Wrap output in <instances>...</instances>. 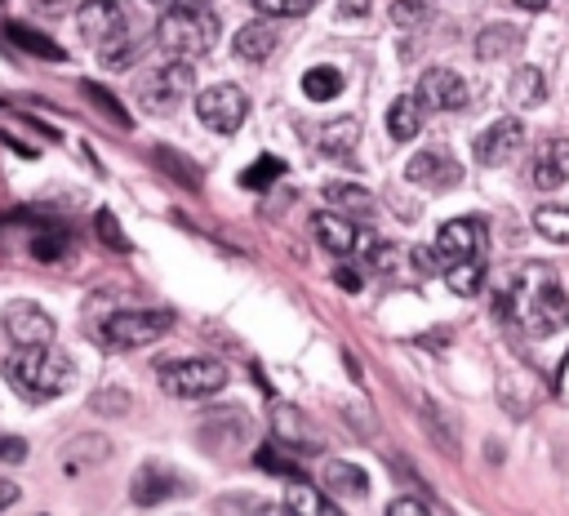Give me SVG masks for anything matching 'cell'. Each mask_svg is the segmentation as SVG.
Returning <instances> with one entry per match:
<instances>
[{"label": "cell", "mask_w": 569, "mask_h": 516, "mask_svg": "<svg viewBox=\"0 0 569 516\" xmlns=\"http://www.w3.org/2000/svg\"><path fill=\"white\" fill-rule=\"evenodd\" d=\"M356 142H360V120L356 116H338V120L320 125V133H316L320 156H351Z\"/></svg>", "instance_id": "cell-22"}, {"label": "cell", "mask_w": 569, "mask_h": 516, "mask_svg": "<svg viewBox=\"0 0 569 516\" xmlns=\"http://www.w3.org/2000/svg\"><path fill=\"white\" fill-rule=\"evenodd\" d=\"M418 129H422V102H418V93H400V98L387 107V133H391L396 142H409Z\"/></svg>", "instance_id": "cell-23"}, {"label": "cell", "mask_w": 569, "mask_h": 516, "mask_svg": "<svg viewBox=\"0 0 569 516\" xmlns=\"http://www.w3.org/2000/svg\"><path fill=\"white\" fill-rule=\"evenodd\" d=\"M27 458V440L13 431H0V463H22Z\"/></svg>", "instance_id": "cell-40"}, {"label": "cell", "mask_w": 569, "mask_h": 516, "mask_svg": "<svg viewBox=\"0 0 569 516\" xmlns=\"http://www.w3.org/2000/svg\"><path fill=\"white\" fill-rule=\"evenodd\" d=\"M284 173V160H276V156H258V165H249L244 173H240V187H253V191H262L267 182H276Z\"/></svg>", "instance_id": "cell-32"}, {"label": "cell", "mask_w": 569, "mask_h": 516, "mask_svg": "<svg viewBox=\"0 0 569 516\" xmlns=\"http://www.w3.org/2000/svg\"><path fill=\"white\" fill-rule=\"evenodd\" d=\"M338 285H342V289H360V276H356L351 267H342V271H338Z\"/></svg>", "instance_id": "cell-44"}, {"label": "cell", "mask_w": 569, "mask_h": 516, "mask_svg": "<svg viewBox=\"0 0 569 516\" xmlns=\"http://www.w3.org/2000/svg\"><path fill=\"white\" fill-rule=\"evenodd\" d=\"M253 516H293V507L289 503H262Z\"/></svg>", "instance_id": "cell-43"}, {"label": "cell", "mask_w": 569, "mask_h": 516, "mask_svg": "<svg viewBox=\"0 0 569 516\" xmlns=\"http://www.w3.org/2000/svg\"><path fill=\"white\" fill-rule=\"evenodd\" d=\"M271 427H276V445H289L298 454H320V436L316 427L302 418V409L293 405H271Z\"/></svg>", "instance_id": "cell-16"}, {"label": "cell", "mask_w": 569, "mask_h": 516, "mask_svg": "<svg viewBox=\"0 0 569 516\" xmlns=\"http://www.w3.org/2000/svg\"><path fill=\"white\" fill-rule=\"evenodd\" d=\"M498 311L511 316L525 334H556L569 325V294L547 262H520L498 298Z\"/></svg>", "instance_id": "cell-1"}, {"label": "cell", "mask_w": 569, "mask_h": 516, "mask_svg": "<svg viewBox=\"0 0 569 516\" xmlns=\"http://www.w3.org/2000/svg\"><path fill=\"white\" fill-rule=\"evenodd\" d=\"M76 27L89 44H107L111 36L124 31V4L120 0H84L76 9Z\"/></svg>", "instance_id": "cell-14"}, {"label": "cell", "mask_w": 569, "mask_h": 516, "mask_svg": "<svg viewBox=\"0 0 569 516\" xmlns=\"http://www.w3.org/2000/svg\"><path fill=\"white\" fill-rule=\"evenodd\" d=\"M311 227H316V240H320L329 254H338V258L356 254V245H369V240L360 236V227H356L347 214H333V209L316 214V218H311Z\"/></svg>", "instance_id": "cell-17"}, {"label": "cell", "mask_w": 569, "mask_h": 516, "mask_svg": "<svg viewBox=\"0 0 569 516\" xmlns=\"http://www.w3.org/2000/svg\"><path fill=\"white\" fill-rule=\"evenodd\" d=\"M405 178H409V182H418V187H436V191H445V187H458L462 165H458V160H453L445 147H427V151L409 156Z\"/></svg>", "instance_id": "cell-12"}, {"label": "cell", "mask_w": 569, "mask_h": 516, "mask_svg": "<svg viewBox=\"0 0 569 516\" xmlns=\"http://www.w3.org/2000/svg\"><path fill=\"white\" fill-rule=\"evenodd\" d=\"M4 374H9V383H13L27 400L62 396V391H71V383H76L71 356L53 351L49 343H44V347H13L9 360H4Z\"/></svg>", "instance_id": "cell-3"}, {"label": "cell", "mask_w": 569, "mask_h": 516, "mask_svg": "<svg viewBox=\"0 0 569 516\" xmlns=\"http://www.w3.org/2000/svg\"><path fill=\"white\" fill-rule=\"evenodd\" d=\"M84 458H107V445H102V440L80 436V440H76V449H67V454H62V472H67V476H80V472H84Z\"/></svg>", "instance_id": "cell-33"}, {"label": "cell", "mask_w": 569, "mask_h": 516, "mask_svg": "<svg viewBox=\"0 0 569 516\" xmlns=\"http://www.w3.org/2000/svg\"><path fill=\"white\" fill-rule=\"evenodd\" d=\"M218 40V13L213 9H200V4H182V9H164V18L156 22V44L169 53V58H200L209 53Z\"/></svg>", "instance_id": "cell-4"}, {"label": "cell", "mask_w": 569, "mask_h": 516, "mask_svg": "<svg viewBox=\"0 0 569 516\" xmlns=\"http://www.w3.org/2000/svg\"><path fill=\"white\" fill-rule=\"evenodd\" d=\"M200 436L213 454H240V449H249L253 418L244 409H213L200 418Z\"/></svg>", "instance_id": "cell-9"}, {"label": "cell", "mask_w": 569, "mask_h": 516, "mask_svg": "<svg viewBox=\"0 0 569 516\" xmlns=\"http://www.w3.org/2000/svg\"><path fill=\"white\" fill-rule=\"evenodd\" d=\"M538 236H547L551 245H569V205H542L533 214Z\"/></svg>", "instance_id": "cell-29"}, {"label": "cell", "mask_w": 569, "mask_h": 516, "mask_svg": "<svg viewBox=\"0 0 569 516\" xmlns=\"http://www.w3.org/2000/svg\"><path fill=\"white\" fill-rule=\"evenodd\" d=\"M182 489H187V480H182L178 472L160 467V463H142V467L133 472V480H129V498H133L138 507H160L164 498H173V494H182Z\"/></svg>", "instance_id": "cell-13"}, {"label": "cell", "mask_w": 569, "mask_h": 516, "mask_svg": "<svg viewBox=\"0 0 569 516\" xmlns=\"http://www.w3.org/2000/svg\"><path fill=\"white\" fill-rule=\"evenodd\" d=\"M276 44H280V31H276L267 18H258V22H249V27L236 31V53H240L244 62H262V58H271Z\"/></svg>", "instance_id": "cell-19"}, {"label": "cell", "mask_w": 569, "mask_h": 516, "mask_svg": "<svg viewBox=\"0 0 569 516\" xmlns=\"http://www.w3.org/2000/svg\"><path fill=\"white\" fill-rule=\"evenodd\" d=\"M418 102L422 111H458L467 107V80L449 67H427L418 80Z\"/></svg>", "instance_id": "cell-11"}, {"label": "cell", "mask_w": 569, "mask_h": 516, "mask_svg": "<svg viewBox=\"0 0 569 516\" xmlns=\"http://www.w3.org/2000/svg\"><path fill=\"white\" fill-rule=\"evenodd\" d=\"M4 334H9V343L13 347H44V343H53V316L44 311V307H36V302H9L4 307Z\"/></svg>", "instance_id": "cell-10"}, {"label": "cell", "mask_w": 569, "mask_h": 516, "mask_svg": "<svg viewBox=\"0 0 569 516\" xmlns=\"http://www.w3.org/2000/svg\"><path fill=\"white\" fill-rule=\"evenodd\" d=\"M520 9H542V4H551V0H516Z\"/></svg>", "instance_id": "cell-46"}, {"label": "cell", "mask_w": 569, "mask_h": 516, "mask_svg": "<svg viewBox=\"0 0 569 516\" xmlns=\"http://www.w3.org/2000/svg\"><path fill=\"white\" fill-rule=\"evenodd\" d=\"M196 116L213 133H236L249 116V93L240 85H213V89L196 93Z\"/></svg>", "instance_id": "cell-7"}, {"label": "cell", "mask_w": 569, "mask_h": 516, "mask_svg": "<svg viewBox=\"0 0 569 516\" xmlns=\"http://www.w3.org/2000/svg\"><path fill=\"white\" fill-rule=\"evenodd\" d=\"M151 4H160V9H182V4H200V0H151Z\"/></svg>", "instance_id": "cell-45"}, {"label": "cell", "mask_w": 569, "mask_h": 516, "mask_svg": "<svg viewBox=\"0 0 569 516\" xmlns=\"http://www.w3.org/2000/svg\"><path fill=\"white\" fill-rule=\"evenodd\" d=\"M511 44H520V31H516V27H507V22H498V27H485V31L476 36V58L493 62V58L511 53Z\"/></svg>", "instance_id": "cell-26"}, {"label": "cell", "mask_w": 569, "mask_h": 516, "mask_svg": "<svg viewBox=\"0 0 569 516\" xmlns=\"http://www.w3.org/2000/svg\"><path fill=\"white\" fill-rule=\"evenodd\" d=\"M253 463H258L262 472H271V476H289V480H298V467H293L289 458H280V449H276V440H267V445H258V454H253Z\"/></svg>", "instance_id": "cell-35"}, {"label": "cell", "mask_w": 569, "mask_h": 516, "mask_svg": "<svg viewBox=\"0 0 569 516\" xmlns=\"http://www.w3.org/2000/svg\"><path fill=\"white\" fill-rule=\"evenodd\" d=\"M13 503H18V485L0 476V512H4V507H13Z\"/></svg>", "instance_id": "cell-42"}, {"label": "cell", "mask_w": 569, "mask_h": 516, "mask_svg": "<svg viewBox=\"0 0 569 516\" xmlns=\"http://www.w3.org/2000/svg\"><path fill=\"white\" fill-rule=\"evenodd\" d=\"M284 503L293 507V516H347L342 507H333V498L329 494H320L311 480H289V489H284Z\"/></svg>", "instance_id": "cell-21"}, {"label": "cell", "mask_w": 569, "mask_h": 516, "mask_svg": "<svg viewBox=\"0 0 569 516\" xmlns=\"http://www.w3.org/2000/svg\"><path fill=\"white\" fill-rule=\"evenodd\" d=\"M98 53H102V62H107V67H129V62L142 53V44H138V36L120 31V36H111V40H107Z\"/></svg>", "instance_id": "cell-31"}, {"label": "cell", "mask_w": 569, "mask_h": 516, "mask_svg": "<svg viewBox=\"0 0 569 516\" xmlns=\"http://www.w3.org/2000/svg\"><path fill=\"white\" fill-rule=\"evenodd\" d=\"M325 200L333 209H347V214H369L373 209V196L356 182H325Z\"/></svg>", "instance_id": "cell-28"}, {"label": "cell", "mask_w": 569, "mask_h": 516, "mask_svg": "<svg viewBox=\"0 0 569 516\" xmlns=\"http://www.w3.org/2000/svg\"><path fill=\"white\" fill-rule=\"evenodd\" d=\"M84 93H89V98H93V102H98V107H102V111H107V116H111V120H116L120 129H129V116H124V107H120V102H116L111 93H102V89H98L93 80H84Z\"/></svg>", "instance_id": "cell-39"}, {"label": "cell", "mask_w": 569, "mask_h": 516, "mask_svg": "<svg viewBox=\"0 0 569 516\" xmlns=\"http://www.w3.org/2000/svg\"><path fill=\"white\" fill-rule=\"evenodd\" d=\"M191 62H182V58H169L151 80H142L138 85V98H142V107L147 111H156V116H164V111H173L187 93H191Z\"/></svg>", "instance_id": "cell-8"}, {"label": "cell", "mask_w": 569, "mask_h": 516, "mask_svg": "<svg viewBox=\"0 0 569 516\" xmlns=\"http://www.w3.org/2000/svg\"><path fill=\"white\" fill-rule=\"evenodd\" d=\"M342 89H347V80H342L338 67H311V71L302 76V93H307L311 102H329V98H338Z\"/></svg>", "instance_id": "cell-24"}, {"label": "cell", "mask_w": 569, "mask_h": 516, "mask_svg": "<svg viewBox=\"0 0 569 516\" xmlns=\"http://www.w3.org/2000/svg\"><path fill=\"white\" fill-rule=\"evenodd\" d=\"M391 22H396V27H418V22H427V0H391Z\"/></svg>", "instance_id": "cell-37"}, {"label": "cell", "mask_w": 569, "mask_h": 516, "mask_svg": "<svg viewBox=\"0 0 569 516\" xmlns=\"http://www.w3.org/2000/svg\"><path fill=\"white\" fill-rule=\"evenodd\" d=\"M4 31H9V40H18V44H22L27 53H40V58H49V62H62V58H67V53H62V49H58V44H53L49 36H40V31L22 27V22H9Z\"/></svg>", "instance_id": "cell-30"}, {"label": "cell", "mask_w": 569, "mask_h": 516, "mask_svg": "<svg viewBox=\"0 0 569 516\" xmlns=\"http://www.w3.org/2000/svg\"><path fill=\"white\" fill-rule=\"evenodd\" d=\"M169 329H173V311H111L98 329V343L111 351H129L164 338Z\"/></svg>", "instance_id": "cell-6"}, {"label": "cell", "mask_w": 569, "mask_h": 516, "mask_svg": "<svg viewBox=\"0 0 569 516\" xmlns=\"http://www.w3.org/2000/svg\"><path fill=\"white\" fill-rule=\"evenodd\" d=\"M542 98H547V76L538 67H520L511 76V102L516 107H538Z\"/></svg>", "instance_id": "cell-27"}, {"label": "cell", "mask_w": 569, "mask_h": 516, "mask_svg": "<svg viewBox=\"0 0 569 516\" xmlns=\"http://www.w3.org/2000/svg\"><path fill=\"white\" fill-rule=\"evenodd\" d=\"M320 480H325L333 494H342V498H365V494H369V472L356 467V463H347V458H329L325 472H320Z\"/></svg>", "instance_id": "cell-20"}, {"label": "cell", "mask_w": 569, "mask_h": 516, "mask_svg": "<svg viewBox=\"0 0 569 516\" xmlns=\"http://www.w3.org/2000/svg\"><path fill=\"white\" fill-rule=\"evenodd\" d=\"M533 182L538 187H565L569 182V138H547L533 156Z\"/></svg>", "instance_id": "cell-18"}, {"label": "cell", "mask_w": 569, "mask_h": 516, "mask_svg": "<svg viewBox=\"0 0 569 516\" xmlns=\"http://www.w3.org/2000/svg\"><path fill=\"white\" fill-rule=\"evenodd\" d=\"M156 378L169 396H182V400H200V396H213L227 387V365L222 360H209V356H187V360H160L156 365Z\"/></svg>", "instance_id": "cell-5"}, {"label": "cell", "mask_w": 569, "mask_h": 516, "mask_svg": "<svg viewBox=\"0 0 569 516\" xmlns=\"http://www.w3.org/2000/svg\"><path fill=\"white\" fill-rule=\"evenodd\" d=\"M93 231H98V240H102V245H111L116 254H129V236L120 231V222H116V214H111V209H98V214H93Z\"/></svg>", "instance_id": "cell-34"}, {"label": "cell", "mask_w": 569, "mask_h": 516, "mask_svg": "<svg viewBox=\"0 0 569 516\" xmlns=\"http://www.w3.org/2000/svg\"><path fill=\"white\" fill-rule=\"evenodd\" d=\"M485 222L480 218H449L436 231V258H440V276L453 294L471 298L485 285Z\"/></svg>", "instance_id": "cell-2"}, {"label": "cell", "mask_w": 569, "mask_h": 516, "mask_svg": "<svg viewBox=\"0 0 569 516\" xmlns=\"http://www.w3.org/2000/svg\"><path fill=\"white\" fill-rule=\"evenodd\" d=\"M320 0H253V9L258 13H267V18H302V13H311Z\"/></svg>", "instance_id": "cell-36"}, {"label": "cell", "mask_w": 569, "mask_h": 516, "mask_svg": "<svg viewBox=\"0 0 569 516\" xmlns=\"http://www.w3.org/2000/svg\"><path fill=\"white\" fill-rule=\"evenodd\" d=\"M71 254V231L67 227H44L31 236V258L36 262H62Z\"/></svg>", "instance_id": "cell-25"}, {"label": "cell", "mask_w": 569, "mask_h": 516, "mask_svg": "<svg viewBox=\"0 0 569 516\" xmlns=\"http://www.w3.org/2000/svg\"><path fill=\"white\" fill-rule=\"evenodd\" d=\"M93 409L98 414H124L129 409V391L124 387H98L93 391Z\"/></svg>", "instance_id": "cell-38"}, {"label": "cell", "mask_w": 569, "mask_h": 516, "mask_svg": "<svg viewBox=\"0 0 569 516\" xmlns=\"http://www.w3.org/2000/svg\"><path fill=\"white\" fill-rule=\"evenodd\" d=\"M520 142H525V125H520L516 116H502V120H493V125L476 138V160H480V165H507Z\"/></svg>", "instance_id": "cell-15"}, {"label": "cell", "mask_w": 569, "mask_h": 516, "mask_svg": "<svg viewBox=\"0 0 569 516\" xmlns=\"http://www.w3.org/2000/svg\"><path fill=\"white\" fill-rule=\"evenodd\" d=\"M387 516H436V512H431L422 498H391Z\"/></svg>", "instance_id": "cell-41"}]
</instances>
